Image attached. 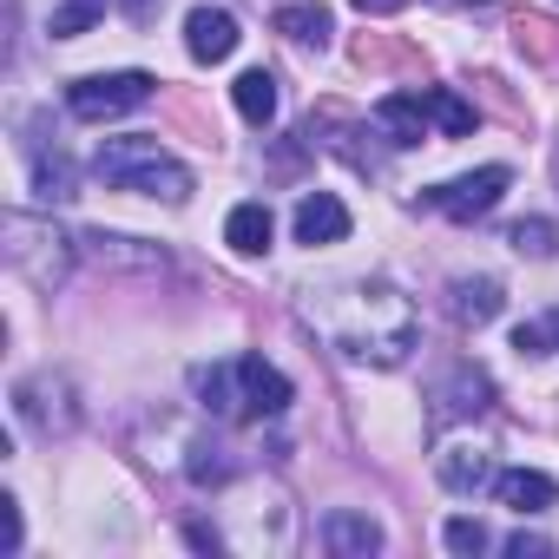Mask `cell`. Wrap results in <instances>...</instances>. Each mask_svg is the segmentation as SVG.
Instances as JSON below:
<instances>
[{"label":"cell","instance_id":"13","mask_svg":"<svg viewBox=\"0 0 559 559\" xmlns=\"http://www.w3.org/2000/svg\"><path fill=\"white\" fill-rule=\"evenodd\" d=\"M270 237H276V217H270V204H237L230 217H224V243L237 250V257H263L270 250Z\"/></svg>","mask_w":559,"mask_h":559},{"label":"cell","instance_id":"16","mask_svg":"<svg viewBox=\"0 0 559 559\" xmlns=\"http://www.w3.org/2000/svg\"><path fill=\"white\" fill-rule=\"evenodd\" d=\"M230 99H237V112H243L250 126H270V119H276V80H270L263 67H250V73H237V86H230Z\"/></svg>","mask_w":559,"mask_h":559},{"label":"cell","instance_id":"19","mask_svg":"<svg viewBox=\"0 0 559 559\" xmlns=\"http://www.w3.org/2000/svg\"><path fill=\"white\" fill-rule=\"evenodd\" d=\"M507 243H513L520 257H552V250H559V230H552V217H520V224L507 230Z\"/></svg>","mask_w":559,"mask_h":559},{"label":"cell","instance_id":"1","mask_svg":"<svg viewBox=\"0 0 559 559\" xmlns=\"http://www.w3.org/2000/svg\"><path fill=\"white\" fill-rule=\"evenodd\" d=\"M310 323L356 362L395 369L415 349V310L389 290V284H356L349 297H336V310H310Z\"/></svg>","mask_w":559,"mask_h":559},{"label":"cell","instance_id":"18","mask_svg":"<svg viewBox=\"0 0 559 559\" xmlns=\"http://www.w3.org/2000/svg\"><path fill=\"white\" fill-rule=\"evenodd\" d=\"M99 14H106V0H60L53 21H47V34H53V40H73V34H86Z\"/></svg>","mask_w":559,"mask_h":559},{"label":"cell","instance_id":"23","mask_svg":"<svg viewBox=\"0 0 559 559\" xmlns=\"http://www.w3.org/2000/svg\"><path fill=\"white\" fill-rule=\"evenodd\" d=\"M0 546L21 552V500H0Z\"/></svg>","mask_w":559,"mask_h":559},{"label":"cell","instance_id":"27","mask_svg":"<svg viewBox=\"0 0 559 559\" xmlns=\"http://www.w3.org/2000/svg\"><path fill=\"white\" fill-rule=\"evenodd\" d=\"M356 8H362V14H402L408 0H356Z\"/></svg>","mask_w":559,"mask_h":559},{"label":"cell","instance_id":"26","mask_svg":"<svg viewBox=\"0 0 559 559\" xmlns=\"http://www.w3.org/2000/svg\"><path fill=\"white\" fill-rule=\"evenodd\" d=\"M119 8H126V14H132V21H139V27H145V21H152V14H158V8H165V0H119Z\"/></svg>","mask_w":559,"mask_h":559},{"label":"cell","instance_id":"12","mask_svg":"<svg viewBox=\"0 0 559 559\" xmlns=\"http://www.w3.org/2000/svg\"><path fill=\"white\" fill-rule=\"evenodd\" d=\"M376 126L395 139V145H421L428 139V93H389L376 106Z\"/></svg>","mask_w":559,"mask_h":559},{"label":"cell","instance_id":"11","mask_svg":"<svg viewBox=\"0 0 559 559\" xmlns=\"http://www.w3.org/2000/svg\"><path fill=\"white\" fill-rule=\"evenodd\" d=\"M323 539H330V552H343V559L382 552V526H376L369 513H356V507H336V513L323 520Z\"/></svg>","mask_w":559,"mask_h":559},{"label":"cell","instance_id":"14","mask_svg":"<svg viewBox=\"0 0 559 559\" xmlns=\"http://www.w3.org/2000/svg\"><path fill=\"white\" fill-rule=\"evenodd\" d=\"M435 474H441L454 493H480V487L493 480V461H487L480 448H467V441H448V448L435 454Z\"/></svg>","mask_w":559,"mask_h":559},{"label":"cell","instance_id":"20","mask_svg":"<svg viewBox=\"0 0 559 559\" xmlns=\"http://www.w3.org/2000/svg\"><path fill=\"white\" fill-rule=\"evenodd\" d=\"M428 119H435L448 139H467V132H474V106L454 99V93H428Z\"/></svg>","mask_w":559,"mask_h":559},{"label":"cell","instance_id":"7","mask_svg":"<svg viewBox=\"0 0 559 559\" xmlns=\"http://www.w3.org/2000/svg\"><path fill=\"white\" fill-rule=\"evenodd\" d=\"M237 21L224 14V8H191L185 14V53L191 60H204V67H217V60H230L237 53Z\"/></svg>","mask_w":559,"mask_h":559},{"label":"cell","instance_id":"2","mask_svg":"<svg viewBox=\"0 0 559 559\" xmlns=\"http://www.w3.org/2000/svg\"><path fill=\"white\" fill-rule=\"evenodd\" d=\"M93 171L112 185V191H145V198H165V204H185L191 198V171L145 132L132 139H106L93 152Z\"/></svg>","mask_w":559,"mask_h":559},{"label":"cell","instance_id":"21","mask_svg":"<svg viewBox=\"0 0 559 559\" xmlns=\"http://www.w3.org/2000/svg\"><path fill=\"white\" fill-rule=\"evenodd\" d=\"M34 185H40L47 198H73V171H67V158H40V165H34Z\"/></svg>","mask_w":559,"mask_h":559},{"label":"cell","instance_id":"3","mask_svg":"<svg viewBox=\"0 0 559 559\" xmlns=\"http://www.w3.org/2000/svg\"><path fill=\"white\" fill-rule=\"evenodd\" d=\"M73 257H80V237L53 230L47 217H27V211H8V263L27 276L34 290H60L73 276Z\"/></svg>","mask_w":559,"mask_h":559},{"label":"cell","instance_id":"15","mask_svg":"<svg viewBox=\"0 0 559 559\" xmlns=\"http://www.w3.org/2000/svg\"><path fill=\"white\" fill-rule=\"evenodd\" d=\"M448 297H454V317H461V323H474V330H480V323H493V317H500V304H507L493 276H461Z\"/></svg>","mask_w":559,"mask_h":559},{"label":"cell","instance_id":"5","mask_svg":"<svg viewBox=\"0 0 559 559\" xmlns=\"http://www.w3.org/2000/svg\"><path fill=\"white\" fill-rule=\"evenodd\" d=\"M507 185H513L507 165H480V171H467V178H454V185H435L428 204H435L441 217H454V224H474V217H487V211L500 204Z\"/></svg>","mask_w":559,"mask_h":559},{"label":"cell","instance_id":"6","mask_svg":"<svg viewBox=\"0 0 559 559\" xmlns=\"http://www.w3.org/2000/svg\"><path fill=\"white\" fill-rule=\"evenodd\" d=\"M230 402H237V415H284L290 408V376L284 369H270L263 356H237L230 362Z\"/></svg>","mask_w":559,"mask_h":559},{"label":"cell","instance_id":"8","mask_svg":"<svg viewBox=\"0 0 559 559\" xmlns=\"http://www.w3.org/2000/svg\"><path fill=\"white\" fill-rule=\"evenodd\" d=\"M80 257H93L99 270H165V250H158V243L112 237V230H86V237H80Z\"/></svg>","mask_w":559,"mask_h":559},{"label":"cell","instance_id":"24","mask_svg":"<svg viewBox=\"0 0 559 559\" xmlns=\"http://www.w3.org/2000/svg\"><path fill=\"white\" fill-rule=\"evenodd\" d=\"M513 349H520V356H546V349H552V343H546V323H520V330H513Z\"/></svg>","mask_w":559,"mask_h":559},{"label":"cell","instance_id":"25","mask_svg":"<svg viewBox=\"0 0 559 559\" xmlns=\"http://www.w3.org/2000/svg\"><path fill=\"white\" fill-rule=\"evenodd\" d=\"M507 552H513V559H539V552H546V539H533V533H513V539H507Z\"/></svg>","mask_w":559,"mask_h":559},{"label":"cell","instance_id":"9","mask_svg":"<svg viewBox=\"0 0 559 559\" xmlns=\"http://www.w3.org/2000/svg\"><path fill=\"white\" fill-rule=\"evenodd\" d=\"M349 237V211H343V198L336 191H310L304 204H297V243H343Z\"/></svg>","mask_w":559,"mask_h":559},{"label":"cell","instance_id":"17","mask_svg":"<svg viewBox=\"0 0 559 559\" xmlns=\"http://www.w3.org/2000/svg\"><path fill=\"white\" fill-rule=\"evenodd\" d=\"M276 34H290L297 47H330L336 21H330L323 0H310V8H284V14H276Z\"/></svg>","mask_w":559,"mask_h":559},{"label":"cell","instance_id":"10","mask_svg":"<svg viewBox=\"0 0 559 559\" xmlns=\"http://www.w3.org/2000/svg\"><path fill=\"white\" fill-rule=\"evenodd\" d=\"M493 493H500V507H513V513H546V507L559 500V480L539 474V467H507V474H493Z\"/></svg>","mask_w":559,"mask_h":559},{"label":"cell","instance_id":"4","mask_svg":"<svg viewBox=\"0 0 559 559\" xmlns=\"http://www.w3.org/2000/svg\"><path fill=\"white\" fill-rule=\"evenodd\" d=\"M152 86H158L152 73H93V80H73L67 86V112L86 119V126H99V119H119V112L145 106Z\"/></svg>","mask_w":559,"mask_h":559},{"label":"cell","instance_id":"22","mask_svg":"<svg viewBox=\"0 0 559 559\" xmlns=\"http://www.w3.org/2000/svg\"><path fill=\"white\" fill-rule=\"evenodd\" d=\"M441 539H448L454 552H480V546H487V526H480V520H448Z\"/></svg>","mask_w":559,"mask_h":559},{"label":"cell","instance_id":"28","mask_svg":"<svg viewBox=\"0 0 559 559\" xmlns=\"http://www.w3.org/2000/svg\"><path fill=\"white\" fill-rule=\"evenodd\" d=\"M546 343L559 349V310H546Z\"/></svg>","mask_w":559,"mask_h":559}]
</instances>
